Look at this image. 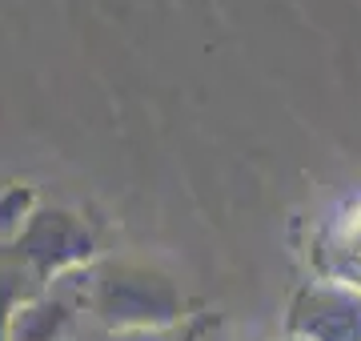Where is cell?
<instances>
[{"label": "cell", "mask_w": 361, "mask_h": 341, "mask_svg": "<svg viewBox=\"0 0 361 341\" xmlns=\"http://www.w3.org/2000/svg\"><path fill=\"white\" fill-rule=\"evenodd\" d=\"M129 341H173V337H161V333H137V337H129Z\"/></svg>", "instance_id": "obj_4"}, {"label": "cell", "mask_w": 361, "mask_h": 341, "mask_svg": "<svg viewBox=\"0 0 361 341\" xmlns=\"http://www.w3.org/2000/svg\"><path fill=\"white\" fill-rule=\"evenodd\" d=\"M285 329L301 341H361V289L337 277L301 285L289 302Z\"/></svg>", "instance_id": "obj_1"}, {"label": "cell", "mask_w": 361, "mask_h": 341, "mask_svg": "<svg viewBox=\"0 0 361 341\" xmlns=\"http://www.w3.org/2000/svg\"><path fill=\"white\" fill-rule=\"evenodd\" d=\"M177 341H201V326H189V329H185V333H180Z\"/></svg>", "instance_id": "obj_3"}, {"label": "cell", "mask_w": 361, "mask_h": 341, "mask_svg": "<svg viewBox=\"0 0 361 341\" xmlns=\"http://www.w3.org/2000/svg\"><path fill=\"white\" fill-rule=\"evenodd\" d=\"M285 341H301V337H285Z\"/></svg>", "instance_id": "obj_5"}, {"label": "cell", "mask_w": 361, "mask_h": 341, "mask_svg": "<svg viewBox=\"0 0 361 341\" xmlns=\"http://www.w3.org/2000/svg\"><path fill=\"white\" fill-rule=\"evenodd\" d=\"M104 317L125 326H169L180 317V297L165 277H153L145 269H121L113 281H104Z\"/></svg>", "instance_id": "obj_2"}]
</instances>
